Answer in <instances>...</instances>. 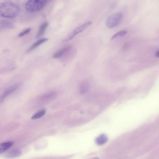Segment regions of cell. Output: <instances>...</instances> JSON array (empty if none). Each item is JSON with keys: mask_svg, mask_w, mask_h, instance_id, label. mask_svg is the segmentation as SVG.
Listing matches in <instances>:
<instances>
[{"mask_svg": "<svg viewBox=\"0 0 159 159\" xmlns=\"http://www.w3.org/2000/svg\"><path fill=\"white\" fill-rule=\"evenodd\" d=\"M92 21H88L85 23L76 28L69 35L67 38L63 40V42H67L75 38L77 34L82 32L84 30L86 29L92 24Z\"/></svg>", "mask_w": 159, "mask_h": 159, "instance_id": "cell-4", "label": "cell"}, {"mask_svg": "<svg viewBox=\"0 0 159 159\" xmlns=\"http://www.w3.org/2000/svg\"><path fill=\"white\" fill-rule=\"evenodd\" d=\"M89 88V84L87 82L82 83L79 86V92L81 94L86 93Z\"/></svg>", "mask_w": 159, "mask_h": 159, "instance_id": "cell-10", "label": "cell"}, {"mask_svg": "<svg viewBox=\"0 0 159 159\" xmlns=\"http://www.w3.org/2000/svg\"><path fill=\"white\" fill-rule=\"evenodd\" d=\"M47 2L45 0H30L26 3L25 8L29 12H38L44 7Z\"/></svg>", "mask_w": 159, "mask_h": 159, "instance_id": "cell-2", "label": "cell"}, {"mask_svg": "<svg viewBox=\"0 0 159 159\" xmlns=\"http://www.w3.org/2000/svg\"><path fill=\"white\" fill-rule=\"evenodd\" d=\"M108 141V136L105 134H102L95 139V142L97 145L102 146L106 144Z\"/></svg>", "mask_w": 159, "mask_h": 159, "instance_id": "cell-5", "label": "cell"}, {"mask_svg": "<svg viewBox=\"0 0 159 159\" xmlns=\"http://www.w3.org/2000/svg\"><path fill=\"white\" fill-rule=\"evenodd\" d=\"M155 56L157 57H159V51H158L156 53Z\"/></svg>", "mask_w": 159, "mask_h": 159, "instance_id": "cell-17", "label": "cell"}, {"mask_svg": "<svg viewBox=\"0 0 159 159\" xmlns=\"http://www.w3.org/2000/svg\"><path fill=\"white\" fill-rule=\"evenodd\" d=\"M20 11L19 7L14 3L5 2L0 4V15L2 17L14 18L19 14Z\"/></svg>", "mask_w": 159, "mask_h": 159, "instance_id": "cell-1", "label": "cell"}, {"mask_svg": "<svg viewBox=\"0 0 159 159\" xmlns=\"http://www.w3.org/2000/svg\"><path fill=\"white\" fill-rule=\"evenodd\" d=\"M17 89V87L16 86L13 87L11 88H9L5 92L3 95V98H4L5 97H6L10 94H11L12 93L15 91Z\"/></svg>", "mask_w": 159, "mask_h": 159, "instance_id": "cell-15", "label": "cell"}, {"mask_svg": "<svg viewBox=\"0 0 159 159\" xmlns=\"http://www.w3.org/2000/svg\"><path fill=\"white\" fill-rule=\"evenodd\" d=\"M31 30V29L30 28H28L22 31V32H21L19 34V37H22L24 35L29 33Z\"/></svg>", "mask_w": 159, "mask_h": 159, "instance_id": "cell-16", "label": "cell"}, {"mask_svg": "<svg viewBox=\"0 0 159 159\" xmlns=\"http://www.w3.org/2000/svg\"><path fill=\"white\" fill-rule=\"evenodd\" d=\"M13 144L14 143L13 142H7L2 143L0 145V153L1 154L12 146Z\"/></svg>", "mask_w": 159, "mask_h": 159, "instance_id": "cell-9", "label": "cell"}, {"mask_svg": "<svg viewBox=\"0 0 159 159\" xmlns=\"http://www.w3.org/2000/svg\"><path fill=\"white\" fill-rule=\"evenodd\" d=\"M49 23L48 22H45L42 24L40 26L38 31L36 35V38L38 39L44 34Z\"/></svg>", "mask_w": 159, "mask_h": 159, "instance_id": "cell-8", "label": "cell"}, {"mask_svg": "<svg viewBox=\"0 0 159 159\" xmlns=\"http://www.w3.org/2000/svg\"><path fill=\"white\" fill-rule=\"evenodd\" d=\"M99 159V158H96V159Z\"/></svg>", "mask_w": 159, "mask_h": 159, "instance_id": "cell-18", "label": "cell"}, {"mask_svg": "<svg viewBox=\"0 0 159 159\" xmlns=\"http://www.w3.org/2000/svg\"><path fill=\"white\" fill-rule=\"evenodd\" d=\"M123 14L121 13H117L111 15L108 18L106 25L109 28H112L119 25L120 23Z\"/></svg>", "mask_w": 159, "mask_h": 159, "instance_id": "cell-3", "label": "cell"}, {"mask_svg": "<svg viewBox=\"0 0 159 159\" xmlns=\"http://www.w3.org/2000/svg\"><path fill=\"white\" fill-rule=\"evenodd\" d=\"M127 33V31H122L118 32L114 35L111 38V39L113 40L118 38V37L123 36Z\"/></svg>", "mask_w": 159, "mask_h": 159, "instance_id": "cell-14", "label": "cell"}, {"mask_svg": "<svg viewBox=\"0 0 159 159\" xmlns=\"http://www.w3.org/2000/svg\"><path fill=\"white\" fill-rule=\"evenodd\" d=\"M48 40V38H43L37 41L35 43L32 45L27 50H26V52L29 53L33 50L36 48L37 47H38L42 44L44 42Z\"/></svg>", "mask_w": 159, "mask_h": 159, "instance_id": "cell-7", "label": "cell"}, {"mask_svg": "<svg viewBox=\"0 0 159 159\" xmlns=\"http://www.w3.org/2000/svg\"><path fill=\"white\" fill-rule=\"evenodd\" d=\"M1 27L4 28H10L13 26V24L10 21L3 20L1 22Z\"/></svg>", "mask_w": 159, "mask_h": 159, "instance_id": "cell-11", "label": "cell"}, {"mask_svg": "<svg viewBox=\"0 0 159 159\" xmlns=\"http://www.w3.org/2000/svg\"><path fill=\"white\" fill-rule=\"evenodd\" d=\"M45 109L42 110L35 113L33 115L31 119H35L40 118L45 115Z\"/></svg>", "mask_w": 159, "mask_h": 159, "instance_id": "cell-12", "label": "cell"}, {"mask_svg": "<svg viewBox=\"0 0 159 159\" xmlns=\"http://www.w3.org/2000/svg\"><path fill=\"white\" fill-rule=\"evenodd\" d=\"M72 48V46L71 45L64 48L55 53L53 55V58H55V59L60 58L66 52L70 50Z\"/></svg>", "mask_w": 159, "mask_h": 159, "instance_id": "cell-6", "label": "cell"}, {"mask_svg": "<svg viewBox=\"0 0 159 159\" xmlns=\"http://www.w3.org/2000/svg\"><path fill=\"white\" fill-rule=\"evenodd\" d=\"M21 154V152L18 150H12L9 153L8 157L10 158L17 157Z\"/></svg>", "mask_w": 159, "mask_h": 159, "instance_id": "cell-13", "label": "cell"}]
</instances>
